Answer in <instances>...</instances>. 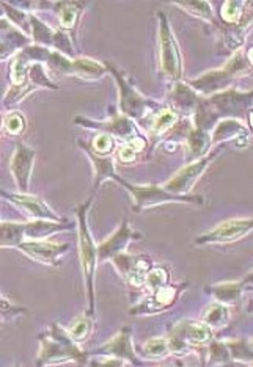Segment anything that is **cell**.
Here are the masks:
<instances>
[{"label":"cell","mask_w":253,"mask_h":367,"mask_svg":"<svg viewBox=\"0 0 253 367\" xmlns=\"http://www.w3.org/2000/svg\"><path fill=\"white\" fill-rule=\"evenodd\" d=\"M145 350L151 356H161L167 351V342L164 341V339H153V341H150L148 344H146Z\"/></svg>","instance_id":"12"},{"label":"cell","mask_w":253,"mask_h":367,"mask_svg":"<svg viewBox=\"0 0 253 367\" xmlns=\"http://www.w3.org/2000/svg\"><path fill=\"white\" fill-rule=\"evenodd\" d=\"M95 149L98 153H109L112 149V138L109 135H99L95 140Z\"/></svg>","instance_id":"18"},{"label":"cell","mask_w":253,"mask_h":367,"mask_svg":"<svg viewBox=\"0 0 253 367\" xmlns=\"http://www.w3.org/2000/svg\"><path fill=\"white\" fill-rule=\"evenodd\" d=\"M13 201L19 204L21 207H24L29 213L38 216V218H54V213H52L44 204L32 196H24V195H13Z\"/></svg>","instance_id":"7"},{"label":"cell","mask_w":253,"mask_h":367,"mask_svg":"<svg viewBox=\"0 0 253 367\" xmlns=\"http://www.w3.org/2000/svg\"><path fill=\"white\" fill-rule=\"evenodd\" d=\"M128 239H129V229L123 226L119 233H116L112 239H109L104 245H101V248L98 250V256L101 259H107V257L113 256L116 251L123 248V245L126 243Z\"/></svg>","instance_id":"8"},{"label":"cell","mask_w":253,"mask_h":367,"mask_svg":"<svg viewBox=\"0 0 253 367\" xmlns=\"http://www.w3.org/2000/svg\"><path fill=\"white\" fill-rule=\"evenodd\" d=\"M73 66L76 71L84 72V74H99L104 71L101 64H98L96 61H91V60H77Z\"/></svg>","instance_id":"11"},{"label":"cell","mask_w":253,"mask_h":367,"mask_svg":"<svg viewBox=\"0 0 253 367\" xmlns=\"http://www.w3.org/2000/svg\"><path fill=\"white\" fill-rule=\"evenodd\" d=\"M216 293L219 295L220 300H225V302H233L234 298L237 297L239 293V287L237 285H222L216 290Z\"/></svg>","instance_id":"15"},{"label":"cell","mask_w":253,"mask_h":367,"mask_svg":"<svg viewBox=\"0 0 253 367\" xmlns=\"http://www.w3.org/2000/svg\"><path fill=\"white\" fill-rule=\"evenodd\" d=\"M223 317H225V311H223V308L216 306V308H212V309L209 311V314H208L206 320H208L209 323H220Z\"/></svg>","instance_id":"21"},{"label":"cell","mask_w":253,"mask_h":367,"mask_svg":"<svg viewBox=\"0 0 253 367\" xmlns=\"http://www.w3.org/2000/svg\"><path fill=\"white\" fill-rule=\"evenodd\" d=\"M96 256H98V250L93 245V240L87 231L85 218L82 213L81 215V257H82V267L85 271L90 292H91V279H93V270H95V264H96Z\"/></svg>","instance_id":"3"},{"label":"cell","mask_w":253,"mask_h":367,"mask_svg":"<svg viewBox=\"0 0 253 367\" xmlns=\"http://www.w3.org/2000/svg\"><path fill=\"white\" fill-rule=\"evenodd\" d=\"M32 163H33V151L29 148L19 144L18 151H16L15 157H13V162H11V170H13V174L16 176V179H18V182L22 188H25V185H27Z\"/></svg>","instance_id":"5"},{"label":"cell","mask_w":253,"mask_h":367,"mask_svg":"<svg viewBox=\"0 0 253 367\" xmlns=\"http://www.w3.org/2000/svg\"><path fill=\"white\" fill-rule=\"evenodd\" d=\"M241 4H237V2H228V4H225L223 7V11H222V15L226 21H236L237 16H239V13H241Z\"/></svg>","instance_id":"16"},{"label":"cell","mask_w":253,"mask_h":367,"mask_svg":"<svg viewBox=\"0 0 253 367\" xmlns=\"http://www.w3.org/2000/svg\"><path fill=\"white\" fill-rule=\"evenodd\" d=\"M25 67H27V64H25L22 57H19L15 61V64H13V79H15L16 84H22V80L25 77Z\"/></svg>","instance_id":"17"},{"label":"cell","mask_w":253,"mask_h":367,"mask_svg":"<svg viewBox=\"0 0 253 367\" xmlns=\"http://www.w3.org/2000/svg\"><path fill=\"white\" fill-rule=\"evenodd\" d=\"M251 126H253V115H251Z\"/></svg>","instance_id":"24"},{"label":"cell","mask_w":253,"mask_h":367,"mask_svg":"<svg viewBox=\"0 0 253 367\" xmlns=\"http://www.w3.org/2000/svg\"><path fill=\"white\" fill-rule=\"evenodd\" d=\"M132 192H134V196H136V199H137V202L140 204V206H146V204H154V202H162V201L171 199V198H168L170 195L161 192V190L156 188V187L132 188Z\"/></svg>","instance_id":"9"},{"label":"cell","mask_w":253,"mask_h":367,"mask_svg":"<svg viewBox=\"0 0 253 367\" xmlns=\"http://www.w3.org/2000/svg\"><path fill=\"white\" fill-rule=\"evenodd\" d=\"M173 121H175V115H173L170 110H165L159 115L156 119H154V130L156 132H162L165 130L170 124H173Z\"/></svg>","instance_id":"13"},{"label":"cell","mask_w":253,"mask_h":367,"mask_svg":"<svg viewBox=\"0 0 253 367\" xmlns=\"http://www.w3.org/2000/svg\"><path fill=\"white\" fill-rule=\"evenodd\" d=\"M161 60L164 71L170 76L179 74V52L165 19L161 27Z\"/></svg>","instance_id":"1"},{"label":"cell","mask_w":253,"mask_h":367,"mask_svg":"<svg viewBox=\"0 0 253 367\" xmlns=\"http://www.w3.org/2000/svg\"><path fill=\"white\" fill-rule=\"evenodd\" d=\"M148 282L153 289H159V287H162L164 282H165V275H164V271L162 270H154L153 273L148 275Z\"/></svg>","instance_id":"19"},{"label":"cell","mask_w":253,"mask_h":367,"mask_svg":"<svg viewBox=\"0 0 253 367\" xmlns=\"http://www.w3.org/2000/svg\"><path fill=\"white\" fill-rule=\"evenodd\" d=\"M182 334L185 339H189L192 342H203L209 337V331L205 325H198V323H191L185 325L182 328Z\"/></svg>","instance_id":"10"},{"label":"cell","mask_w":253,"mask_h":367,"mask_svg":"<svg viewBox=\"0 0 253 367\" xmlns=\"http://www.w3.org/2000/svg\"><path fill=\"white\" fill-rule=\"evenodd\" d=\"M5 127L11 133H18V132H21L24 129V121H22V118L18 113H13V115L7 116V119H5Z\"/></svg>","instance_id":"14"},{"label":"cell","mask_w":253,"mask_h":367,"mask_svg":"<svg viewBox=\"0 0 253 367\" xmlns=\"http://www.w3.org/2000/svg\"><path fill=\"white\" fill-rule=\"evenodd\" d=\"M68 245H55V243H44V242H25L21 245V248L29 256L35 257L43 262H52L66 250Z\"/></svg>","instance_id":"4"},{"label":"cell","mask_w":253,"mask_h":367,"mask_svg":"<svg viewBox=\"0 0 253 367\" xmlns=\"http://www.w3.org/2000/svg\"><path fill=\"white\" fill-rule=\"evenodd\" d=\"M134 154H136V149L132 148L131 144L129 146H124L121 151H119V157H121L124 162H131L134 160Z\"/></svg>","instance_id":"23"},{"label":"cell","mask_w":253,"mask_h":367,"mask_svg":"<svg viewBox=\"0 0 253 367\" xmlns=\"http://www.w3.org/2000/svg\"><path fill=\"white\" fill-rule=\"evenodd\" d=\"M253 228V220H230L217 226L206 237L198 239V242H230L247 234Z\"/></svg>","instance_id":"2"},{"label":"cell","mask_w":253,"mask_h":367,"mask_svg":"<svg viewBox=\"0 0 253 367\" xmlns=\"http://www.w3.org/2000/svg\"><path fill=\"white\" fill-rule=\"evenodd\" d=\"M206 163H208V160H200V162L194 163V165L184 168L168 182L167 188L173 190V192H184V190H187L192 185V182L200 176V173L205 170Z\"/></svg>","instance_id":"6"},{"label":"cell","mask_w":253,"mask_h":367,"mask_svg":"<svg viewBox=\"0 0 253 367\" xmlns=\"http://www.w3.org/2000/svg\"><path fill=\"white\" fill-rule=\"evenodd\" d=\"M87 331H88V323L85 320H79L71 328V336L76 339H82V337H85Z\"/></svg>","instance_id":"20"},{"label":"cell","mask_w":253,"mask_h":367,"mask_svg":"<svg viewBox=\"0 0 253 367\" xmlns=\"http://www.w3.org/2000/svg\"><path fill=\"white\" fill-rule=\"evenodd\" d=\"M74 19H76V11L70 10V8H65L63 15H61V24L65 27H71L74 24Z\"/></svg>","instance_id":"22"}]
</instances>
